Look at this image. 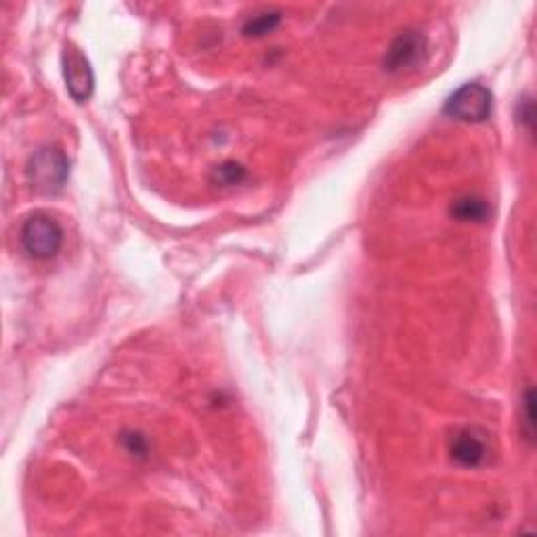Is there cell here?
Instances as JSON below:
<instances>
[{
	"label": "cell",
	"instance_id": "6da1fadb",
	"mask_svg": "<svg viewBox=\"0 0 537 537\" xmlns=\"http://www.w3.org/2000/svg\"><path fill=\"white\" fill-rule=\"evenodd\" d=\"M27 183L34 191L43 195H55L64 190L69 179V160L64 151L55 145H45L34 151L26 166Z\"/></svg>",
	"mask_w": 537,
	"mask_h": 537
},
{
	"label": "cell",
	"instance_id": "7a4b0ae2",
	"mask_svg": "<svg viewBox=\"0 0 537 537\" xmlns=\"http://www.w3.org/2000/svg\"><path fill=\"white\" fill-rule=\"evenodd\" d=\"M22 246L36 261H48L57 256L64 246V229L51 214L34 212L26 219L19 233Z\"/></svg>",
	"mask_w": 537,
	"mask_h": 537
},
{
	"label": "cell",
	"instance_id": "3957f363",
	"mask_svg": "<svg viewBox=\"0 0 537 537\" xmlns=\"http://www.w3.org/2000/svg\"><path fill=\"white\" fill-rule=\"evenodd\" d=\"M427 36L420 30H416V27H408V30L397 34L393 43H390L382 66H385L388 74H406L422 66L424 59H427Z\"/></svg>",
	"mask_w": 537,
	"mask_h": 537
},
{
	"label": "cell",
	"instance_id": "277c9868",
	"mask_svg": "<svg viewBox=\"0 0 537 537\" xmlns=\"http://www.w3.org/2000/svg\"><path fill=\"white\" fill-rule=\"evenodd\" d=\"M491 90L479 85V82H469V85H462L449 97L448 103H445V114L456 118V120L479 124L491 116Z\"/></svg>",
	"mask_w": 537,
	"mask_h": 537
},
{
	"label": "cell",
	"instance_id": "5b68a950",
	"mask_svg": "<svg viewBox=\"0 0 537 537\" xmlns=\"http://www.w3.org/2000/svg\"><path fill=\"white\" fill-rule=\"evenodd\" d=\"M61 61H64V78L69 97H72L76 103L88 101L95 90V74L93 67L88 64L87 55L76 45L67 43Z\"/></svg>",
	"mask_w": 537,
	"mask_h": 537
},
{
	"label": "cell",
	"instance_id": "8992f818",
	"mask_svg": "<svg viewBox=\"0 0 537 537\" xmlns=\"http://www.w3.org/2000/svg\"><path fill=\"white\" fill-rule=\"evenodd\" d=\"M449 453L453 462L464 466V469H479L480 464H485L490 448H487L483 435H479L474 429H464L453 435Z\"/></svg>",
	"mask_w": 537,
	"mask_h": 537
},
{
	"label": "cell",
	"instance_id": "52a82bcc",
	"mask_svg": "<svg viewBox=\"0 0 537 537\" xmlns=\"http://www.w3.org/2000/svg\"><path fill=\"white\" fill-rule=\"evenodd\" d=\"M451 216L456 221L462 222H485L490 219V204L479 195H464V198H458L449 208Z\"/></svg>",
	"mask_w": 537,
	"mask_h": 537
},
{
	"label": "cell",
	"instance_id": "ba28073f",
	"mask_svg": "<svg viewBox=\"0 0 537 537\" xmlns=\"http://www.w3.org/2000/svg\"><path fill=\"white\" fill-rule=\"evenodd\" d=\"M280 24H282V13L267 9V11H261V13H254V15H250L246 19V24H243L242 32L250 38H263L274 30H277Z\"/></svg>",
	"mask_w": 537,
	"mask_h": 537
},
{
	"label": "cell",
	"instance_id": "9c48e42d",
	"mask_svg": "<svg viewBox=\"0 0 537 537\" xmlns=\"http://www.w3.org/2000/svg\"><path fill=\"white\" fill-rule=\"evenodd\" d=\"M248 172L243 169L242 164L237 162H225L221 166H216L212 172V183L221 185V187H235L246 181Z\"/></svg>",
	"mask_w": 537,
	"mask_h": 537
},
{
	"label": "cell",
	"instance_id": "30bf717a",
	"mask_svg": "<svg viewBox=\"0 0 537 537\" xmlns=\"http://www.w3.org/2000/svg\"><path fill=\"white\" fill-rule=\"evenodd\" d=\"M521 432L529 443L535 441V390L529 387L521 403Z\"/></svg>",
	"mask_w": 537,
	"mask_h": 537
},
{
	"label": "cell",
	"instance_id": "8fae6325",
	"mask_svg": "<svg viewBox=\"0 0 537 537\" xmlns=\"http://www.w3.org/2000/svg\"><path fill=\"white\" fill-rule=\"evenodd\" d=\"M122 445L127 448L130 456H137V458L148 456L150 445H148V439H145L141 432H124Z\"/></svg>",
	"mask_w": 537,
	"mask_h": 537
},
{
	"label": "cell",
	"instance_id": "7c38bea8",
	"mask_svg": "<svg viewBox=\"0 0 537 537\" xmlns=\"http://www.w3.org/2000/svg\"><path fill=\"white\" fill-rule=\"evenodd\" d=\"M519 116L522 118V122H527L529 129H533V101L525 99L519 106Z\"/></svg>",
	"mask_w": 537,
	"mask_h": 537
}]
</instances>
